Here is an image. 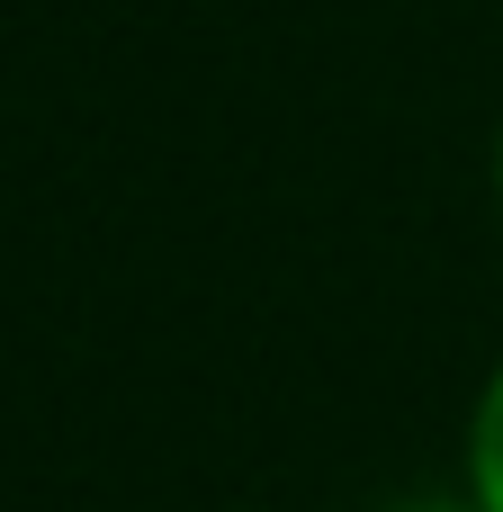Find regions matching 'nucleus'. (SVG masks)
<instances>
[{"instance_id": "obj_2", "label": "nucleus", "mask_w": 503, "mask_h": 512, "mask_svg": "<svg viewBox=\"0 0 503 512\" xmlns=\"http://www.w3.org/2000/svg\"><path fill=\"white\" fill-rule=\"evenodd\" d=\"M396 512H477L468 495H414V504H396Z\"/></svg>"}, {"instance_id": "obj_3", "label": "nucleus", "mask_w": 503, "mask_h": 512, "mask_svg": "<svg viewBox=\"0 0 503 512\" xmlns=\"http://www.w3.org/2000/svg\"><path fill=\"white\" fill-rule=\"evenodd\" d=\"M486 180H495V207H503V117H495V153H486Z\"/></svg>"}, {"instance_id": "obj_1", "label": "nucleus", "mask_w": 503, "mask_h": 512, "mask_svg": "<svg viewBox=\"0 0 503 512\" xmlns=\"http://www.w3.org/2000/svg\"><path fill=\"white\" fill-rule=\"evenodd\" d=\"M459 495L477 512H503V360L486 369L477 405H468V441H459Z\"/></svg>"}]
</instances>
